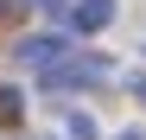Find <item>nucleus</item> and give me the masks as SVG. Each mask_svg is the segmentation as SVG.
Segmentation results:
<instances>
[{
	"label": "nucleus",
	"mask_w": 146,
	"mask_h": 140,
	"mask_svg": "<svg viewBox=\"0 0 146 140\" xmlns=\"http://www.w3.org/2000/svg\"><path fill=\"white\" fill-rule=\"evenodd\" d=\"M108 77H114L108 57H64L51 77H44V89H51V96H64V89H89V83H108Z\"/></svg>",
	"instance_id": "1"
},
{
	"label": "nucleus",
	"mask_w": 146,
	"mask_h": 140,
	"mask_svg": "<svg viewBox=\"0 0 146 140\" xmlns=\"http://www.w3.org/2000/svg\"><path fill=\"white\" fill-rule=\"evenodd\" d=\"M64 57H70V38H57V32H38V38H26V45H19V64H26V70H38V77H51Z\"/></svg>",
	"instance_id": "2"
},
{
	"label": "nucleus",
	"mask_w": 146,
	"mask_h": 140,
	"mask_svg": "<svg viewBox=\"0 0 146 140\" xmlns=\"http://www.w3.org/2000/svg\"><path fill=\"white\" fill-rule=\"evenodd\" d=\"M70 26H76V32H102V26H114V0H76V7H70Z\"/></svg>",
	"instance_id": "3"
},
{
	"label": "nucleus",
	"mask_w": 146,
	"mask_h": 140,
	"mask_svg": "<svg viewBox=\"0 0 146 140\" xmlns=\"http://www.w3.org/2000/svg\"><path fill=\"white\" fill-rule=\"evenodd\" d=\"M19 115H26V96H19V89H7V83H0V127H13Z\"/></svg>",
	"instance_id": "4"
},
{
	"label": "nucleus",
	"mask_w": 146,
	"mask_h": 140,
	"mask_svg": "<svg viewBox=\"0 0 146 140\" xmlns=\"http://www.w3.org/2000/svg\"><path fill=\"white\" fill-rule=\"evenodd\" d=\"M70 140H95V121H89V115H70Z\"/></svg>",
	"instance_id": "5"
},
{
	"label": "nucleus",
	"mask_w": 146,
	"mask_h": 140,
	"mask_svg": "<svg viewBox=\"0 0 146 140\" xmlns=\"http://www.w3.org/2000/svg\"><path fill=\"white\" fill-rule=\"evenodd\" d=\"M32 7H38V13H64L70 0H32Z\"/></svg>",
	"instance_id": "6"
},
{
	"label": "nucleus",
	"mask_w": 146,
	"mask_h": 140,
	"mask_svg": "<svg viewBox=\"0 0 146 140\" xmlns=\"http://www.w3.org/2000/svg\"><path fill=\"white\" fill-rule=\"evenodd\" d=\"M114 140H146V134H140V127H127V134H114Z\"/></svg>",
	"instance_id": "7"
},
{
	"label": "nucleus",
	"mask_w": 146,
	"mask_h": 140,
	"mask_svg": "<svg viewBox=\"0 0 146 140\" xmlns=\"http://www.w3.org/2000/svg\"><path fill=\"white\" fill-rule=\"evenodd\" d=\"M133 96H140V102H146V77H140V83H133Z\"/></svg>",
	"instance_id": "8"
}]
</instances>
